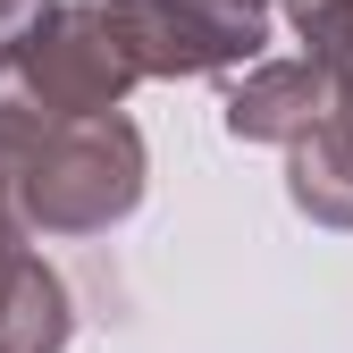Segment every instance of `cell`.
<instances>
[{
  "instance_id": "obj_1",
  "label": "cell",
  "mask_w": 353,
  "mask_h": 353,
  "mask_svg": "<svg viewBox=\"0 0 353 353\" xmlns=\"http://www.w3.org/2000/svg\"><path fill=\"white\" fill-rule=\"evenodd\" d=\"M9 176H17V210L34 236H110L118 219H135L152 185V152H143V126L110 110V118L51 126Z\"/></svg>"
},
{
  "instance_id": "obj_2",
  "label": "cell",
  "mask_w": 353,
  "mask_h": 353,
  "mask_svg": "<svg viewBox=\"0 0 353 353\" xmlns=\"http://www.w3.org/2000/svg\"><path fill=\"white\" fill-rule=\"evenodd\" d=\"M17 68H26V84L42 93L51 118H110L143 84L135 51H126V34L110 17V0H59V17L17 51Z\"/></svg>"
},
{
  "instance_id": "obj_3",
  "label": "cell",
  "mask_w": 353,
  "mask_h": 353,
  "mask_svg": "<svg viewBox=\"0 0 353 353\" xmlns=\"http://www.w3.org/2000/svg\"><path fill=\"white\" fill-rule=\"evenodd\" d=\"M336 101H345V84L320 68V59H261V68H244L236 84H228V101H219V126H228L236 143H278V152H294V143H312L320 126L336 118Z\"/></svg>"
},
{
  "instance_id": "obj_4",
  "label": "cell",
  "mask_w": 353,
  "mask_h": 353,
  "mask_svg": "<svg viewBox=\"0 0 353 353\" xmlns=\"http://www.w3.org/2000/svg\"><path fill=\"white\" fill-rule=\"evenodd\" d=\"M68 336H76L68 278L34 244H17L0 261V353H68Z\"/></svg>"
},
{
  "instance_id": "obj_5",
  "label": "cell",
  "mask_w": 353,
  "mask_h": 353,
  "mask_svg": "<svg viewBox=\"0 0 353 353\" xmlns=\"http://www.w3.org/2000/svg\"><path fill=\"white\" fill-rule=\"evenodd\" d=\"M110 17H118V34H126V51H135L143 76H168V84H185V76H236L228 51H219L210 34H194L168 0H110Z\"/></svg>"
},
{
  "instance_id": "obj_6",
  "label": "cell",
  "mask_w": 353,
  "mask_h": 353,
  "mask_svg": "<svg viewBox=\"0 0 353 353\" xmlns=\"http://www.w3.org/2000/svg\"><path fill=\"white\" fill-rule=\"evenodd\" d=\"M286 202L312 219V228L353 236V143L336 135V126H320L312 143L286 152Z\"/></svg>"
},
{
  "instance_id": "obj_7",
  "label": "cell",
  "mask_w": 353,
  "mask_h": 353,
  "mask_svg": "<svg viewBox=\"0 0 353 353\" xmlns=\"http://www.w3.org/2000/svg\"><path fill=\"white\" fill-rule=\"evenodd\" d=\"M176 17H185L194 34H210L219 51H228V68H261V42H270V17L286 9V0H168Z\"/></svg>"
},
{
  "instance_id": "obj_8",
  "label": "cell",
  "mask_w": 353,
  "mask_h": 353,
  "mask_svg": "<svg viewBox=\"0 0 353 353\" xmlns=\"http://www.w3.org/2000/svg\"><path fill=\"white\" fill-rule=\"evenodd\" d=\"M286 26L303 42V59H320L353 93V0H286Z\"/></svg>"
},
{
  "instance_id": "obj_9",
  "label": "cell",
  "mask_w": 353,
  "mask_h": 353,
  "mask_svg": "<svg viewBox=\"0 0 353 353\" xmlns=\"http://www.w3.org/2000/svg\"><path fill=\"white\" fill-rule=\"evenodd\" d=\"M51 17H59V0H0V59H17Z\"/></svg>"
},
{
  "instance_id": "obj_10",
  "label": "cell",
  "mask_w": 353,
  "mask_h": 353,
  "mask_svg": "<svg viewBox=\"0 0 353 353\" xmlns=\"http://www.w3.org/2000/svg\"><path fill=\"white\" fill-rule=\"evenodd\" d=\"M17 244H34V228H26V210H17V176L0 168V261H9Z\"/></svg>"
},
{
  "instance_id": "obj_11",
  "label": "cell",
  "mask_w": 353,
  "mask_h": 353,
  "mask_svg": "<svg viewBox=\"0 0 353 353\" xmlns=\"http://www.w3.org/2000/svg\"><path fill=\"white\" fill-rule=\"evenodd\" d=\"M328 126H336V135H345V143H353V93H345V101H336V118H328Z\"/></svg>"
}]
</instances>
